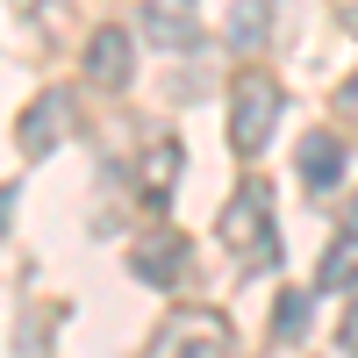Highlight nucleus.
<instances>
[{"instance_id": "obj_15", "label": "nucleus", "mask_w": 358, "mask_h": 358, "mask_svg": "<svg viewBox=\"0 0 358 358\" xmlns=\"http://www.w3.org/2000/svg\"><path fill=\"white\" fill-rule=\"evenodd\" d=\"M337 101H344V108L358 115V79H344V94H337Z\"/></svg>"}, {"instance_id": "obj_13", "label": "nucleus", "mask_w": 358, "mask_h": 358, "mask_svg": "<svg viewBox=\"0 0 358 358\" xmlns=\"http://www.w3.org/2000/svg\"><path fill=\"white\" fill-rule=\"evenodd\" d=\"M344 351L358 358V301H351V315H344Z\"/></svg>"}, {"instance_id": "obj_6", "label": "nucleus", "mask_w": 358, "mask_h": 358, "mask_svg": "<svg viewBox=\"0 0 358 358\" xmlns=\"http://www.w3.org/2000/svg\"><path fill=\"white\" fill-rule=\"evenodd\" d=\"M129 57H136V50H129V29L108 22V29H94V36H86V79H94L101 94H115V86H129V72H136Z\"/></svg>"}, {"instance_id": "obj_3", "label": "nucleus", "mask_w": 358, "mask_h": 358, "mask_svg": "<svg viewBox=\"0 0 358 358\" xmlns=\"http://www.w3.org/2000/svg\"><path fill=\"white\" fill-rule=\"evenodd\" d=\"M65 129H72V94L50 86V94H36V101L15 115V151L22 158H50L57 143H65Z\"/></svg>"}, {"instance_id": "obj_7", "label": "nucleus", "mask_w": 358, "mask_h": 358, "mask_svg": "<svg viewBox=\"0 0 358 358\" xmlns=\"http://www.w3.org/2000/svg\"><path fill=\"white\" fill-rule=\"evenodd\" d=\"M294 172L308 179V194H330L337 179H344V143H337L330 129H315V136H301V151H294Z\"/></svg>"}, {"instance_id": "obj_12", "label": "nucleus", "mask_w": 358, "mask_h": 358, "mask_svg": "<svg viewBox=\"0 0 358 358\" xmlns=\"http://www.w3.org/2000/svg\"><path fill=\"white\" fill-rule=\"evenodd\" d=\"M265 29H273V15H265V8H229V43H236V50H258Z\"/></svg>"}, {"instance_id": "obj_11", "label": "nucleus", "mask_w": 358, "mask_h": 358, "mask_svg": "<svg viewBox=\"0 0 358 358\" xmlns=\"http://www.w3.org/2000/svg\"><path fill=\"white\" fill-rule=\"evenodd\" d=\"M308 322H315V294H280V308H273V344H301L308 337Z\"/></svg>"}, {"instance_id": "obj_16", "label": "nucleus", "mask_w": 358, "mask_h": 358, "mask_svg": "<svg viewBox=\"0 0 358 358\" xmlns=\"http://www.w3.org/2000/svg\"><path fill=\"white\" fill-rule=\"evenodd\" d=\"M344 236H358V208H351V229H344Z\"/></svg>"}, {"instance_id": "obj_5", "label": "nucleus", "mask_w": 358, "mask_h": 358, "mask_svg": "<svg viewBox=\"0 0 358 358\" xmlns=\"http://www.w3.org/2000/svg\"><path fill=\"white\" fill-rule=\"evenodd\" d=\"M129 273H136L143 287L172 294L179 280H187V236H179V229H151V236H136V244H129Z\"/></svg>"}, {"instance_id": "obj_9", "label": "nucleus", "mask_w": 358, "mask_h": 358, "mask_svg": "<svg viewBox=\"0 0 358 358\" xmlns=\"http://www.w3.org/2000/svg\"><path fill=\"white\" fill-rule=\"evenodd\" d=\"M143 36H151V43H165V50H194V43H201V22H194V8L151 0V8H143Z\"/></svg>"}, {"instance_id": "obj_8", "label": "nucleus", "mask_w": 358, "mask_h": 358, "mask_svg": "<svg viewBox=\"0 0 358 358\" xmlns=\"http://www.w3.org/2000/svg\"><path fill=\"white\" fill-rule=\"evenodd\" d=\"M179 172H187V151H179L172 136H158L151 151H143V165H136V194L151 201V208H165V201H172V179H179Z\"/></svg>"}, {"instance_id": "obj_2", "label": "nucleus", "mask_w": 358, "mask_h": 358, "mask_svg": "<svg viewBox=\"0 0 358 358\" xmlns=\"http://www.w3.org/2000/svg\"><path fill=\"white\" fill-rule=\"evenodd\" d=\"M273 122H280V79L258 72V65H244L236 86H229V143L244 158H258L265 143H273Z\"/></svg>"}, {"instance_id": "obj_4", "label": "nucleus", "mask_w": 358, "mask_h": 358, "mask_svg": "<svg viewBox=\"0 0 358 358\" xmlns=\"http://www.w3.org/2000/svg\"><path fill=\"white\" fill-rule=\"evenodd\" d=\"M158 351H172V358H229V351H236L229 315H215V308H187V315H179L172 330L158 337Z\"/></svg>"}, {"instance_id": "obj_1", "label": "nucleus", "mask_w": 358, "mask_h": 358, "mask_svg": "<svg viewBox=\"0 0 358 358\" xmlns=\"http://www.w3.org/2000/svg\"><path fill=\"white\" fill-rule=\"evenodd\" d=\"M222 236L244 273H273L280 265V236H273V187L265 179H244V194L222 208Z\"/></svg>"}, {"instance_id": "obj_10", "label": "nucleus", "mask_w": 358, "mask_h": 358, "mask_svg": "<svg viewBox=\"0 0 358 358\" xmlns=\"http://www.w3.org/2000/svg\"><path fill=\"white\" fill-rule=\"evenodd\" d=\"M315 294H358V236H337V244L322 251Z\"/></svg>"}, {"instance_id": "obj_14", "label": "nucleus", "mask_w": 358, "mask_h": 358, "mask_svg": "<svg viewBox=\"0 0 358 358\" xmlns=\"http://www.w3.org/2000/svg\"><path fill=\"white\" fill-rule=\"evenodd\" d=\"M8 215H15V187H0V229H8Z\"/></svg>"}]
</instances>
